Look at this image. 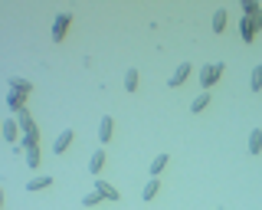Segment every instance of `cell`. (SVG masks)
<instances>
[{"instance_id": "cell-1", "label": "cell", "mask_w": 262, "mask_h": 210, "mask_svg": "<svg viewBox=\"0 0 262 210\" xmlns=\"http://www.w3.org/2000/svg\"><path fill=\"white\" fill-rule=\"evenodd\" d=\"M16 125H20V135H23V148H30V144H36L39 132H36V122L30 118V112H20V115H16Z\"/></svg>"}, {"instance_id": "cell-2", "label": "cell", "mask_w": 262, "mask_h": 210, "mask_svg": "<svg viewBox=\"0 0 262 210\" xmlns=\"http://www.w3.org/2000/svg\"><path fill=\"white\" fill-rule=\"evenodd\" d=\"M220 76H223V62H207V66L200 69V86H203V89L216 86Z\"/></svg>"}, {"instance_id": "cell-3", "label": "cell", "mask_w": 262, "mask_h": 210, "mask_svg": "<svg viewBox=\"0 0 262 210\" xmlns=\"http://www.w3.org/2000/svg\"><path fill=\"white\" fill-rule=\"evenodd\" d=\"M243 17L252 23L256 33H262V7L256 4V0H243Z\"/></svg>"}, {"instance_id": "cell-4", "label": "cell", "mask_w": 262, "mask_h": 210, "mask_svg": "<svg viewBox=\"0 0 262 210\" xmlns=\"http://www.w3.org/2000/svg\"><path fill=\"white\" fill-rule=\"evenodd\" d=\"M190 72H193V66H190V62H180V66L174 69V76H170V79H167V86H170V89H177V86H184V82H187V79H190Z\"/></svg>"}, {"instance_id": "cell-5", "label": "cell", "mask_w": 262, "mask_h": 210, "mask_svg": "<svg viewBox=\"0 0 262 210\" xmlns=\"http://www.w3.org/2000/svg\"><path fill=\"white\" fill-rule=\"evenodd\" d=\"M69 23H72V13H59V17L53 20V39L59 43V39L66 36V30H69Z\"/></svg>"}, {"instance_id": "cell-6", "label": "cell", "mask_w": 262, "mask_h": 210, "mask_svg": "<svg viewBox=\"0 0 262 210\" xmlns=\"http://www.w3.org/2000/svg\"><path fill=\"white\" fill-rule=\"evenodd\" d=\"M27 99L30 95H23V92H7V105L20 115V112H27Z\"/></svg>"}, {"instance_id": "cell-7", "label": "cell", "mask_w": 262, "mask_h": 210, "mask_svg": "<svg viewBox=\"0 0 262 210\" xmlns=\"http://www.w3.org/2000/svg\"><path fill=\"white\" fill-rule=\"evenodd\" d=\"M112 135H115V122H112V115H105L102 122H98V141H112Z\"/></svg>"}, {"instance_id": "cell-8", "label": "cell", "mask_w": 262, "mask_h": 210, "mask_svg": "<svg viewBox=\"0 0 262 210\" xmlns=\"http://www.w3.org/2000/svg\"><path fill=\"white\" fill-rule=\"evenodd\" d=\"M69 144H72V132L66 128V132H59V138L53 141V155H62V151L69 148Z\"/></svg>"}, {"instance_id": "cell-9", "label": "cell", "mask_w": 262, "mask_h": 210, "mask_svg": "<svg viewBox=\"0 0 262 210\" xmlns=\"http://www.w3.org/2000/svg\"><path fill=\"white\" fill-rule=\"evenodd\" d=\"M95 191L102 194V200H118V197H121V194L115 191L112 184H105V181H95Z\"/></svg>"}, {"instance_id": "cell-10", "label": "cell", "mask_w": 262, "mask_h": 210, "mask_svg": "<svg viewBox=\"0 0 262 210\" xmlns=\"http://www.w3.org/2000/svg\"><path fill=\"white\" fill-rule=\"evenodd\" d=\"M46 187H53V177L43 174V177H33V181H27V191H46Z\"/></svg>"}, {"instance_id": "cell-11", "label": "cell", "mask_w": 262, "mask_h": 210, "mask_svg": "<svg viewBox=\"0 0 262 210\" xmlns=\"http://www.w3.org/2000/svg\"><path fill=\"white\" fill-rule=\"evenodd\" d=\"M4 138L7 141H16V138H20V125H16V118H7V122H4Z\"/></svg>"}, {"instance_id": "cell-12", "label": "cell", "mask_w": 262, "mask_h": 210, "mask_svg": "<svg viewBox=\"0 0 262 210\" xmlns=\"http://www.w3.org/2000/svg\"><path fill=\"white\" fill-rule=\"evenodd\" d=\"M158 191H161V181H158V177H151V181L144 184L141 197H144V200H154V197H158Z\"/></svg>"}, {"instance_id": "cell-13", "label": "cell", "mask_w": 262, "mask_h": 210, "mask_svg": "<svg viewBox=\"0 0 262 210\" xmlns=\"http://www.w3.org/2000/svg\"><path fill=\"white\" fill-rule=\"evenodd\" d=\"M239 36H243V43H252V39H256V30H252V23L249 20H239Z\"/></svg>"}, {"instance_id": "cell-14", "label": "cell", "mask_w": 262, "mask_h": 210, "mask_svg": "<svg viewBox=\"0 0 262 210\" xmlns=\"http://www.w3.org/2000/svg\"><path fill=\"white\" fill-rule=\"evenodd\" d=\"M226 17H229V13L223 10V7L213 13V33H223V30H226Z\"/></svg>"}, {"instance_id": "cell-15", "label": "cell", "mask_w": 262, "mask_h": 210, "mask_svg": "<svg viewBox=\"0 0 262 210\" xmlns=\"http://www.w3.org/2000/svg\"><path fill=\"white\" fill-rule=\"evenodd\" d=\"M102 167H105V151H95L92 161H89V171H92V174H102Z\"/></svg>"}, {"instance_id": "cell-16", "label": "cell", "mask_w": 262, "mask_h": 210, "mask_svg": "<svg viewBox=\"0 0 262 210\" xmlns=\"http://www.w3.org/2000/svg\"><path fill=\"white\" fill-rule=\"evenodd\" d=\"M10 92H23V95H30V92H33V82H27V79H10Z\"/></svg>"}, {"instance_id": "cell-17", "label": "cell", "mask_w": 262, "mask_h": 210, "mask_svg": "<svg viewBox=\"0 0 262 210\" xmlns=\"http://www.w3.org/2000/svg\"><path fill=\"white\" fill-rule=\"evenodd\" d=\"M167 161H170V155H158V158H154L151 161V177H158L164 167H167Z\"/></svg>"}, {"instance_id": "cell-18", "label": "cell", "mask_w": 262, "mask_h": 210, "mask_svg": "<svg viewBox=\"0 0 262 210\" xmlns=\"http://www.w3.org/2000/svg\"><path fill=\"white\" fill-rule=\"evenodd\" d=\"M207 105H210V92H200V95H196V99L190 102V112H203Z\"/></svg>"}, {"instance_id": "cell-19", "label": "cell", "mask_w": 262, "mask_h": 210, "mask_svg": "<svg viewBox=\"0 0 262 210\" xmlns=\"http://www.w3.org/2000/svg\"><path fill=\"white\" fill-rule=\"evenodd\" d=\"M249 151H252V155H259V151H262V128H256V132L249 135Z\"/></svg>"}, {"instance_id": "cell-20", "label": "cell", "mask_w": 262, "mask_h": 210, "mask_svg": "<svg viewBox=\"0 0 262 210\" xmlns=\"http://www.w3.org/2000/svg\"><path fill=\"white\" fill-rule=\"evenodd\" d=\"M39 161H43V158H39V148H36V144H30V148H27V164L30 167H39Z\"/></svg>"}, {"instance_id": "cell-21", "label": "cell", "mask_w": 262, "mask_h": 210, "mask_svg": "<svg viewBox=\"0 0 262 210\" xmlns=\"http://www.w3.org/2000/svg\"><path fill=\"white\" fill-rule=\"evenodd\" d=\"M249 86H252V92H262V66L252 69V79H249Z\"/></svg>"}, {"instance_id": "cell-22", "label": "cell", "mask_w": 262, "mask_h": 210, "mask_svg": "<svg viewBox=\"0 0 262 210\" xmlns=\"http://www.w3.org/2000/svg\"><path fill=\"white\" fill-rule=\"evenodd\" d=\"M125 89H128V92H135V89H138V69H128V76H125Z\"/></svg>"}, {"instance_id": "cell-23", "label": "cell", "mask_w": 262, "mask_h": 210, "mask_svg": "<svg viewBox=\"0 0 262 210\" xmlns=\"http://www.w3.org/2000/svg\"><path fill=\"white\" fill-rule=\"evenodd\" d=\"M98 200H102V194H98V191H89L85 197H82V204H85V207H95Z\"/></svg>"}, {"instance_id": "cell-24", "label": "cell", "mask_w": 262, "mask_h": 210, "mask_svg": "<svg viewBox=\"0 0 262 210\" xmlns=\"http://www.w3.org/2000/svg\"><path fill=\"white\" fill-rule=\"evenodd\" d=\"M0 210H4V191H0Z\"/></svg>"}, {"instance_id": "cell-25", "label": "cell", "mask_w": 262, "mask_h": 210, "mask_svg": "<svg viewBox=\"0 0 262 210\" xmlns=\"http://www.w3.org/2000/svg\"><path fill=\"white\" fill-rule=\"evenodd\" d=\"M0 135H4V125H0Z\"/></svg>"}]
</instances>
